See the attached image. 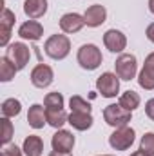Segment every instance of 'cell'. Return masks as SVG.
Wrapping results in <instances>:
<instances>
[{
  "label": "cell",
  "mask_w": 154,
  "mask_h": 156,
  "mask_svg": "<svg viewBox=\"0 0 154 156\" xmlns=\"http://www.w3.org/2000/svg\"><path fill=\"white\" fill-rule=\"evenodd\" d=\"M76 60L80 64L82 69L85 71H94L102 66L103 62V56H102V51L98 49V45L94 44H83L76 53Z\"/></svg>",
  "instance_id": "cell-1"
},
{
  "label": "cell",
  "mask_w": 154,
  "mask_h": 156,
  "mask_svg": "<svg viewBox=\"0 0 154 156\" xmlns=\"http://www.w3.org/2000/svg\"><path fill=\"white\" fill-rule=\"evenodd\" d=\"M44 51L53 60H64L71 53V40L65 35H51L44 44Z\"/></svg>",
  "instance_id": "cell-2"
},
{
  "label": "cell",
  "mask_w": 154,
  "mask_h": 156,
  "mask_svg": "<svg viewBox=\"0 0 154 156\" xmlns=\"http://www.w3.org/2000/svg\"><path fill=\"white\" fill-rule=\"evenodd\" d=\"M114 71L120 80H125V82L132 80L136 76V73H138V60H136V56L131 55V53H121L114 62Z\"/></svg>",
  "instance_id": "cell-3"
},
{
  "label": "cell",
  "mask_w": 154,
  "mask_h": 156,
  "mask_svg": "<svg viewBox=\"0 0 154 156\" xmlns=\"http://www.w3.org/2000/svg\"><path fill=\"white\" fill-rule=\"evenodd\" d=\"M131 118H132V113L127 111V109H123L120 104H111V105H107L103 109V120H105V123L111 125V127H114V129L129 125Z\"/></svg>",
  "instance_id": "cell-4"
},
{
  "label": "cell",
  "mask_w": 154,
  "mask_h": 156,
  "mask_svg": "<svg viewBox=\"0 0 154 156\" xmlns=\"http://www.w3.org/2000/svg\"><path fill=\"white\" fill-rule=\"evenodd\" d=\"M134 140H136L134 129L129 127V125H125V127L114 129V133L109 136V145L114 151H127V149H131V145L134 144Z\"/></svg>",
  "instance_id": "cell-5"
},
{
  "label": "cell",
  "mask_w": 154,
  "mask_h": 156,
  "mask_svg": "<svg viewBox=\"0 0 154 156\" xmlns=\"http://www.w3.org/2000/svg\"><path fill=\"white\" fill-rule=\"evenodd\" d=\"M96 89L103 98H114L120 93V78L116 73H102L96 78Z\"/></svg>",
  "instance_id": "cell-6"
},
{
  "label": "cell",
  "mask_w": 154,
  "mask_h": 156,
  "mask_svg": "<svg viewBox=\"0 0 154 156\" xmlns=\"http://www.w3.org/2000/svg\"><path fill=\"white\" fill-rule=\"evenodd\" d=\"M5 56H9L11 60H13V64L18 67V71L20 69H24L27 64H29V58H31V49L24 44V42H15V44H11V45H7V55Z\"/></svg>",
  "instance_id": "cell-7"
},
{
  "label": "cell",
  "mask_w": 154,
  "mask_h": 156,
  "mask_svg": "<svg viewBox=\"0 0 154 156\" xmlns=\"http://www.w3.org/2000/svg\"><path fill=\"white\" fill-rule=\"evenodd\" d=\"M51 145H53V151L71 153L75 147V134L67 129H58L51 138Z\"/></svg>",
  "instance_id": "cell-8"
},
{
  "label": "cell",
  "mask_w": 154,
  "mask_h": 156,
  "mask_svg": "<svg viewBox=\"0 0 154 156\" xmlns=\"http://www.w3.org/2000/svg\"><path fill=\"white\" fill-rule=\"evenodd\" d=\"M53 78H54V73H53V69L47 64H38L31 71V83L35 87H38V89L49 87L53 83Z\"/></svg>",
  "instance_id": "cell-9"
},
{
  "label": "cell",
  "mask_w": 154,
  "mask_h": 156,
  "mask_svg": "<svg viewBox=\"0 0 154 156\" xmlns=\"http://www.w3.org/2000/svg\"><path fill=\"white\" fill-rule=\"evenodd\" d=\"M138 83L145 91H152L154 89V53L147 55V58L143 62V67H142V71L138 75Z\"/></svg>",
  "instance_id": "cell-10"
},
{
  "label": "cell",
  "mask_w": 154,
  "mask_h": 156,
  "mask_svg": "<svg viewBox=\"0 0 154 156\" xmlns=\"http://www.w3.org/2000/svg\"><path fill=\"white\" fill-rule=\"evenodd\" d=\"M85 18V26L87 27H100L105 20H107V9L100 4H93L85 9L83 13Z\"/></svg>",
  "instance_id": "cell-11"
},
{
  "label": "cell",
  "mask_w": 154,
  "mask_h": 156,
  "mask_svg": "<svg viewBox=\"0 0 154 156\" xmlns=\"http://www.w3.org/2000/svg\"><path fill=\"white\" fill-rule=\"evenodd\" d=\"M15 20H16L15 13L11 9H7V7H4L2 9V16H0V35H2L0 37V45L2 47H7V44H9L11 29L15 26Z\"/></svg>",
  "instance_id": "cell-12"
},
{
  "label": "cell",
  "mask_w": 154,
  "mask_h": 156,
  "mask_svg": "<svg viewBox=\"0 0 154 156\" xmlns=\"http://www.w3.org/2000/svg\"><path fill=\"white\" fill-rule=\"evenodd\" d=\"M103 44L111 53H123V49L127 47V37L120 29H109L103 35Z\"/></svg>",
  "instance_id": "cell-13"
},
{
  "label": "cell",
  "mask_w": 154,
  "mask_h": 156,
  "mask_svg": "<svg viewBox=\"0 0 154 156\" xmlns=\"http://www.w3.org/2000/svg\"><path fill=\"white\" fill-rule=\"evenodd\" d=\"M85 26V18L80 13H65L60 18V29L67 35H75Z\"/></svg>",
  "instance_id": "cell-14"
},
{
  "label": "cell",
  "mask_w": 154,
  "mask_h": 156,
  "mask_svg": "<svg viewBox=\"0 0 154 156\" xmlns=\"http://www.w3.org/2000/svg\"><path fill=\"white\" fill-rule=\"evenodd\" d=\"M18 37L24 40H31V42H37L44 37V27L42 24L37 20H27L24 22L20 27H18Z\"/></svg>",
  "instance_id": "cell-15"
},
{
  "label": "cell",
  "mask_w": 154,
  "mask_h": 156,
  "mask_svg": "<svg viewBox=\"0 0 154 156\" xmlns=\"http://www.w3.org/2000/svg\"><path fill=\"white\" fill-rule=\"evenodd\" d=\"M27 122L33 129H44L47 123V109L40 104H33L27 111Z\"/></svg>",
  "instance_id": "cell-16"
},
{
  "label": "cell",
  "mask_w": 154,
  "mask_h": 156,
  "mask_svg": "<svg viewBox=\"0 0 154 156\" xmlns=\"http://www.w3.org/2000/svg\"><path fill=\"white\" fill-rule=\"evenodd\" d=\"M24 13L29 20L42 18L47 13V0H26L24 2Z\"/></svg>",
  "instance_id": "cell-17"
},
{
  "label": "cell",
  "mask_w": 154,
  "mask_h": 156,
  "mask_svg": "<svg viewBox=\"0 0 154 156\" xmlns=\"http://www.w3.org/2000/svg\"><path fill=\"white\" fill-rule=\"evenodd\" d=\"M93 122L94 120L91 116V113H76V111H71L69 120H67V123H71V127L76 129V131H87V129H91Z\"/></svg>",
  "instance_id": "cell-18"
},
{
  "label": "cell",
  "mask_w": 154,
  "mask_h": 156,
  "mask_svg": "<svg viewBox=\"0 0 154 156\" xmlns=\"http://www.w3.org/2000/svg\"><path fill=\"white\" fill-rule=\"evenodd\" d=\"M22 149H24V154L26 156H42V153H44V142L37 134H29L24 140Z\"/></svg>",
  "instance_id": "cell-19"
},
{
  "label": "cell",
  "mask_w": 154,
  "mask_h": 156,
  "mask_svg": "<svg viewBox=\"0 0 154 156\" xmlns=\"http://www.w3.org/2000/svg\"><path fill=\"white\" fill-rule=\"evenodd\" d=\"M118 104H120L123 109H127V111H131V113H132L134 109H138V107H140L142 98H140V94H138V93H134V91H125V93H121V94H120Z\"/></svg>",
  "instance_id": "cell-20"
},
{
  "label": "cell",
  "mask_w": 154,
  "mask_h": 156,
  "mask_svg": "<svg viewBox=\"0 0 154 156\" xmlns=\"http://www.w3.org/2000/svg\"><path fill=\"white\" fill-rule=\"evenodd\" d=\"M16 73H18V67L13 64V60L9 56H2L0 58V82H11Z\"/></svg>",
  "instance_id": "cell-21"
},
{
  "label": "cell",
  "mask_w": 154,
  "mask_h": 156,
  "mask_svg": "<svg viewBox=\"0 0 154 156\" xmlns=\"http://www.w3.org/2000/svg\"><path fill=\"white\" fill-rule=\"evenodd\" d=\"M69 116L64 109H47V123L54 129H62L64 123H67Z\"/></svg>",
  "instance_id": "cell-22"
},
{
  "label": "cell",
  "mask_w": 154,
  "mask_h": 156,
  "mask_svg": "<svg viewBox=\"0 0 154 156\" xmlns=\"http://www.w3.org/2000/svg\"><path fill=\"white\" fill-rule=\"evenodd\" d=\"M20 111H22L20 100H16V98H7V100L2 102V116L15 118V116L20 115Z\"/></svg>",
  "instance_id": "cell-23"
},
{
  "label": "cell",
  "mask_w": 154,
  "mask_h": 156,
  "mask_svg": "<svg viewBox=\"0 0 154 156\" xmlns=\"http://www.w3.org/2000/svg\"><path fill=\"white\" fill-rule=\"evenodd\" d=\"M45 109H64V96L62 93H49L44 98Z\"/></svg>",
  "instance_id": "cell-24"
},
{
  "label": "cell",
  "mask_w": 154,
  "mask_h": 156,
  "mask_svg": "<svg viewBox=\"0 0 154 156\" xmlns=\"http://www.w3.org/2000/svg\"><path fill=\"white\" fill-rule=\"evenodd\" d=\"M69 107H71V111H76V113H91V104L87 100H83L82 96H78V94L71 96Z\"/></svg>",
  "instance_id": "cell-25"
},
{
  "label": "cell",
  "mask_w": 154,
  "mask_h": 156,
  "mask_svg": "<svg viewBox=\"0 0 154 156\" xmlns=\"http://www.w3.org/2000/svg\"><path fill=\"white\" fill-rule=\"evenodd\" d=\"M140 151H143L147 156H154V133H145L142 136Z\"/></svg>",
  "instance_id": "cell-26"
},
{
  "label": "cell",
  "mask_w": 154,
  "mask_h": 156,
  "mask_svg": "<svg viewBox=\"0 0 154 156\" xmlns=\"http://www.w3.org/2000/svg\"><path fill=\"white\" fill-rule=\"evenodd\" d=\"M2 144L4 145H7L9 142H11V138H13V123H11V118H5L2 116Z\"/></svg>",
  "instance_id": "cell-27"
},
{
  "label": "cell",
  "mask_w": 154,
  "mask_h": 156,
  "mask_svg": "<svg viewBox=\"0 0 154 156\" xmlns=\"http://www.w3.org/2000/svg\"><path fill=\"white\" fill-rule=\"evenodd\" d=\"M2 156H24V149H18L16 145H7L2 151Z\"/></svg>",
  "instance_id": "cell-28"
},
{
  "label": "cell",
  "mask_w": 154,
  "mask_h": 156,
  "mask_svg": "<svg viewBox=\"0 0 154 156\" xmlns=\"http://www.w3.org/2000/svg\"><path fill=\"white\" fill-rule=\"evenodd\" d=\"M145 115L154 122V98L147 100V104H145Z\"/></svg>",
  "instance_id": "cell-29"
},
{
  "label": "cell",
  "mask_w": 154,
  "mask_h": 156,
  "mask_svg": "<svg viewBox=\"0 0 154 156\" xmlns=\"http://www.w3.org/2000/svg\"><path fill=\"white\" fill-rule=\"evenodd\" d=\"M145 35H147V38H149V40L154 44V22L147 26V31H145Z\"/></svg>",
  "instance_id": "cell-30"
},
{
  "label": "cell",
  "mask_w": 154,
  "mask_h": 156,
  "mask_svg": "<svg viewBox=\"0 0 154 156\" xmlns=\"http://www.w3.org/2000/svg\"><path fill=\"white\" fill-rule=\"evenodd\" d=\"M49 156H73L71 153H58V151H51Z\"/></svg>",
  "instance_id": "cell-31"
},
{
  "label": "cell",
  "mask_w": 154,
  "mask_h": 156,
  "mask_svg": "<svg viewBox=\"0 0 154 156\" xmlns=\"http://www.w3.org/2000/svg\"><path fill=\"white\" fill-rule=\"evenodd\" d=\"M131 156H147V154H145L143 151H140V149H138V151H134V153H131Z\"/></svg>",
  "instance_id": "cell-32"
},
{
  "label": "cell",
  "mask_w": 154,
  "mask_h": 156,
  "mask_svg": "<svg viewBox=\"0 0 154 156\" xmlns=\"http://www.w3.org/2000/svg\"><path fill=\"white\" fill-rule=\"evenodd\" d=\"M149 11L154 15V0H149Z\"/></svg>",
  "instance_id": "cell-33"
},
{
  "label": "cell",
  "mask_w": 154,
  "mask_h": 156,
  "mask_svg": "<svg viewBox=\"0 0 154 156\" xmlns=\"http://www.w3.org/2000/svg\"><path fill=\"white\" fill-rule=\"evenodd\" d=\"M100 156H113V154H100Z\"/></svg>",
  "instance_id": "cell-34"
}]
</instances>
